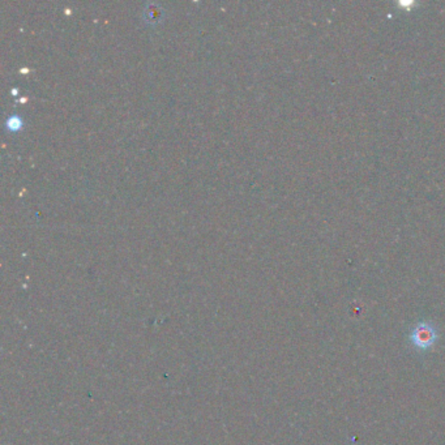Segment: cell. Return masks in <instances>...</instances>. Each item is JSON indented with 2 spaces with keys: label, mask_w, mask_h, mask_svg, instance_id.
Returning <instances> with one entry per match:
<instances>
[{
  "label": "cell",
  "mask_w": 445,
  "mask_h": 445,
  "mask_svg": "<svg viewBox=\"0 0 445 445\" xmlns=\"http://www.w3.org/2000/svg\"><path fill=\"white\" fill-rule=\"evenodd\" d=\"M410 340L417 349H420V350L430 349L437 340V331H436L435 325L427 323V321L419 323L413 329Z\"/></svg>",
  "instance_id": "cell-1"
}]
</instances>
